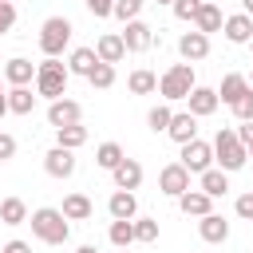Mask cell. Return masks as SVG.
Masks as SVG:
<instances>
[{
    "mask_svg": "<svg viewBox=\"0 0 253 253\" xmlns=\"http://www.w3.org/2000/svg\"><path fill=\"white\" fill-rule=\"evenodd\" d=\"M28 225H32V233H36L43 245H63V241L71 237V221H67L63 210H55V206H40V210H32Z\"/></svg>",
    "mask_w": 253,
    "mask_h": 253,
    "instance_id": "1",
    "label": "cell"
},
{
    "mask_svg": "<svg viewBox=\"0 0 253 253\" xmlns=\"http://www.w3.org/2000/svg\"><path fill=\"white\" fill-rule=\"evenodd\" d=\"M67 79H71L67 63H59V59L36 63V95H40V99H47V103L63 99V95H67Z\"/></svg>",
    "mask_w": 253,
    "mask_h": 253,
    "instance_id": "2",
    "label": "cell"
},
{
    "mask_svg": "<svg viewBox=\"0 0 253 253\" xmlns=\"http://www.w3.org/2000/svg\"><path fill=\"white\" fill-rule=\"evenodd\" d=\"M213 162H217V170H225V174H233V170H241V166L249 162V150H245V142L237 138V130L221 126V130L213 134Z\"/></svg>",
    "mask_w": 253,
    "mask_h": 253,
    "instance_id": "3",
    "label": "cell"
},
{
    "mask_svg": "<svg viewBox=\"0 0 253 253\" xmlns=\"http://www.w3.org/2000/svg\"><path fill=\"white\" fill-rule=\"evenodd\" d=\"M71 20L67 16H47L43 24H40V51L47 55V59H59L63 55V47L71 43Z\"/></svg>",
    "mask_w": 253,
    "mask_h": 253,
    "instance_id": "4",
    "label": "cell"
},
{
    "mask_svg": "<svg viewBox=\"0 0 253 253\" xmlns=\"http://www.w3.org/2000/svg\"><path fill=\"white\" fill-rule=\"evenodd\" d=\"M198 87V79H194V63H174L162 79H158V95L166 99V103H178V99H190V91Z\"/></svg>",
    "mask_w": 253,
    "mask_h": 253,
    "instance_id": "5",
    "label": "cell"
},
{
    "mask_svg": "<svg viewBox=\"0 0 253 253\" xmlns=\"http://www.w3.org/2000/svg\"><path fill=\"white\" fill-rule=\"evenodd\" d=\"M182 166H186L190 174H206V170H213V142H202V138L186 142V146H182Z\"/></svg>",
    "mask_w": 253,
    "mask_h": 253,
    "instance_id": "6",
    "label": "cell"
},
{
    "mask_svg": "<svg viewBox=\"0 0 253 253\" xmlns=\"http://www.w3.org/2000/svg\"><path fill=\"white\" fill-rule=\"evenodd\" d=\"M158 190L170 194V198H182V194L190 190V170H186L182 162H166V166L158 170Z\"/></svg>",
    "mask_w": 253,
    "mask_h": 253,
    "instance_id": "7",
    "label": "cell"
},
{
    "mask_svg": "<svg viewBox=\"0 0 253 253\" xmlns=\"http://www.w3.org/2000/svg\"><path fill=\"white\" fill-rule=\"evenodd\" d=\"M47 123L59 130V126H75V123H83V107L75 103V99H55V103H47Z\"/></svg>",
    "mask_w": 253,
    "mask_h": 253,
    "instance_id": "8",
    "label": "cell"
},
{
    "mask_svg": "<svg viewBox=\"0 0 253 253\" xmlns=\"http://www.w3.org/2000/svg\"><path fill=\"white\" fill-rule=\"evenodd\" d=\"M123 43H126V51H150L154 47V28L146 20H130V24H123Z\"/></svg>",
    "mask_w": 253,
    "mask_h": 253,
    "instance_id": "9",
    "label": "cell"
},
{
    "mask_svg": "<svg viewBox=\"0 0 253 253\" xmlns=\"http://www.w3.org/2000/svg\"><path fill=\"white\" fill-rule=\"evenodd\" d=\"M178 55H182L186 63L206 59V55H210V36H202V32H182V36H178Z\"/></svg>",
    "mask_w": 253,
    "mask_h": 253,
    "instance_id": "10",
    "label": "cell"
},
{
    "mask_svg": "<svg viewBox=\"0 0 253 253\" xmlns=\"http://www.w3.org/2000/svg\"><path fill=\"white\" fill-rule=\"evenodd\" d=\"M43 170L51 178H71L75 174V150H63V146H51L43 154Z\"/></svg>",
    "mask_w": 253,
    "mask_h": 253,
    "instance_id": "11",
    "label": "cell"
},
{
    "mask_svg": "<svg viewBox=\"0 0 253 253\" xmlns=\"http://www.w3.org/2000/svg\"><path fill=\"white\" fill-rule=\"evenodd\" d=\"M111 178H115V190H138L142 186V162L138 158H123L115 170H111Z\"/></svg>",
    "mask_w": 253,
    "mask_h": 253,
    "instance_id": "12",
    "label": "cell"
},
{
    "mask_svg": "<svg viewBox=\"0 0 253 253\" xmlns=\"http://www.w3.org/2000/svg\"><path fill=\"white\" fill-rule=\"evenodd\" d=\"M186 103H190V115H194V119H210V115L221 107V99H217L213 87H194Z\"/></svg>",
    "mask_w": 253,
    "mask_h": 253,
    "instance_id": "13",
    "label": "cell"
},
{
    "mask_svg": "<svg viewBox=\"0 0 253 253\" xmlns=\"http://www.w3.org/2000/svg\"><path fill=\"white\" fill-rule=\"evenodd\" d=\"M166 134H170L178 146H186V142H194V138H198V119H194L190 111H174V119H170V126H166Z\"/></svg>",
    "mask_w": 253,
    "mask_h": 253,
    "instance_id": "14",
    "label": "cell"
},
{
    "mask_svg": "<svg viewBox=\"0 0 253 253\" xmlns=\"http://www.w3.org/2000/svg\"><path fill=\"white\" fill-rule=\"evenodd\" d=\"M107 213H111V221H134V213H138V198H134L130 190H115L111 202H107Z\"/></svg>",
    "mask_w": 253,
    "mask_h": 253,
    "instance_id": "15",
    "label": "cell"
},
{
    "mask_svg": "<svg viewBox=\"0 0 253 253\" xmlns=\"http://www.w3.org/2000/svg\"><path fill=\"white\" fill-rule=\"evenodd\" d=\"M32 79H36V63H32V59L12 55V59L4 63V83H12V87H28Z\"/></svg>",
    "mask_w": 253,
    "mask_h": 253,
    "instance_id": "16",
    "label": "cell"
},
{
    "mask_svg": "<svg viewBox=\"0 0 253 253\" xmlns=\"http://www.w3.org/2000/svg\"><path fill=\"white\" fill-rule=\"evenodd\" d=\"M225 40L229 43H249L253 40V16H245V12H233V16H225Z\"/></svg>",
    "mask_w": 253,
    "mask_h": 253,
    "instance_id": "17",
    "label": "cell"
},
{
    "mask_svg": "<svg viewBox=\"0 0 253 253\" xmlns=\"http://www.w3.org/2000/svg\"><path fill=\"white\" fill-rule=\"evenodd\" d=\"M95 55L103 59V63H119L123 55H126V43H123V32H107V36H99V43H95Z\"/></svg>",
    "mask_w": 253,
    "mask_h": 253,
    "instance_id": "18",
    "label": "cell"
},
{
    "mask_svg": "<svg viewBox=\"0 0 253 253\" xmlns=\"http://www.w3.org/2000/svg\"><path fill=\"white\" fill-rule=\"evenodd\" d=\"M178 210H182L186 217H206V213H213V198L202 194V190H186V194L178 198Z\"/></svg>",
    "mask_w": 253,
    "mask_h": 253,
    "instance_id": "19",
    "label": "cell"
},
{
    "mask_svg": "<svg viewBox=\"0 0 253 253\" xmlns=\"http://www.w3.org/2000/svg\"><path fill=\"white\" fill-rule=\"evenodd\" d=\"M198 233H202V241L221 245V241L229 237V221H225L221 213H206V217H198Z\"/></svg>",
    "mask_w": 253,
    "mask_h": 253,
    "instance_id": "20",
    "label": "cell"
},
{
    "mask_svg": "<svg viewBox=\"0 0 253 253\" xmlns=\"http://www.w3.org/2000/svg\"><path fill=\"white\" fill-rule=\"evenodd\" d=\"M225 28V16H221V8L210 0V4H202L198 8V16H194V32H202V36H210V32H221Z\"/></svg>",
    "mask_w": 253,
    "mask_h": 253,
    "instance_id": "21",
    "label": "cell"
},
{
    "mask_svg": "<svg viewBox=\"0 0 253 253\" xmlns=\"http://www.w3.org/2000/svg\"><path fill=\"white\" fill-rule=\"evenodd\" d=\"M198 190H202V194H210V198H225V194H229V174L213 166V170L198 174Z\"/></svg>",
    "mask_w": 253,
    "mask_h": 253,
    "instance_id": "22",
    "label": "cell"
},
{
    "mask_svg": "<svg viewBox=\"0 0 253 253\" xmlns=\"http://www.w3.org/2000/svg\"><path fill=\"white\" fill-rule=\"evenodd\" d=\"M245 91H249V79H245V75H237V71H229V75L221 79V87H217V99H221L225 107H233Z\"/></svg>",
    "mask_w": 253,
    "mask_h": 253,
    "instance_id": "23",
    "label": "cell"
},
{
    "mask_svg": "<svg viewBox=\"0 0 253 253\" xmlns=\"http://www.w3.org/2000/svg\"><path fill=\"white\" fill-rule=\"evenodd\" d=\"M95 63H99L95 47H75V51L67 55V71H71V75H83V79L95 71Z\"/></svg>",
    "mask_w": 253,
    "mask_h": 253,
    "instance_id": "24",
    "label": "cell"
},
{
    "mask_svg": "<svg viewBox=\"0 0 253 253\" xmlns=\"http://www.w3.org/2000/svg\"><path fill=\"white\" fill-rule=\"evenodd\" d=\"M59 210H63V217H67V221H87L95 206H91V198H87V194H67Z\"/></svg>",
    "mask_w": 253,
    "mask_h": 253,
    "instance_id": "25",
    "label": "cell"
},
{
    "mask_svg": "<svg viewBox=\"0 0 253 253\" xmlns=\"http://www.w3.org/2000/svg\"><path fill=\"white\" fill-rule=\"evenodd\" d=\"M32 213H28V202L24 198H4L0 202V221L4 225H24Z\"/></svg>",
    "mask_w": 253,
    "mask_h": 253,
    "instance_id": "26",
    "label": "cell"
},
{
    "mask_svg": "<svg viewBox=\"0 0 253 253\" xmlns=\"http://www.w3.org/2000/svg\"><path fill=\"white\" fill-rule=\"evenodd\" d=\"M126 87H130V95H154L158 91V75L146 71V67H138V71L126 75Z\"/></svg>",
    "mask_w": 253,
    "mask_h": 253,
    "instance_id": "27",
    "label": "cell"
},
{
    "mask_svg": "<svg viewBox=\"0 0 253 253\" xmlns=\"http://www.w3.org/2000/svg\"><path fill=\"white\" fill-rule=\"evenodd\" d=\"M40 95H32V87H8V111L12 115H32Z\"/></svg>",
    "mask_w": 253,
    "mask_h": 253,
    "instance_id": "28",
    "label": "cell"
},
{
    "mask_svg": "<svg viewBox=\"0 0 253 253\" xmlns=\"http://www.w3.org/2000/svg\"><path fill=\"white\" fill-rule=\"evenodd\" d=\"M83 142H87V126H83V123L59 126V130H55V146H63V150H79Z\"/></svg>",
    "mask_w": 253,
    "mask_h": 253,
    "instance_id": "29",
    "label": "cell"
},
{
    "mask_svg": "<svg viewBox=\"0 0 253 253\" xmlns=\"http://www.w3.org/2000/svg\"><path fill=\"white\" fill-rule=\"evenodd\" d=\"M123 158H126V150L119 142H99L95 146V166H103V170H115Z\"/></svg>",
    "mask_w": 253,
    "mask_h": 253,
    "instance_id": "30",
    "label": "cell"
},
{
    "mask_svg": "<svg viewBox=\"0 0 253 253\" xmlns=\"http://www.w3.org/2000/svg\"><path fill=\"white\" fill-rule=\"evenodd\" d=\"M111 245L115 249H130V241H134V221H111Z\"/></svg>",
    "mask_w": 253,
    "mask_h": 253,
    "instance_id": "31",
    "label": "cell"
},
{
    "mask_svg": "<svg viewBox=\"0 0 253 253\" xmlns=\"http://www.w3.org/2000/svg\"><path fill=\"white\" fill-rule=\"evenodd\" d=\"M87 83H91L95 91H107V87H115V67L99 59V63H95V71L87 75Z\"/></svg>",
    "mask_w": 253,
    "mask_h": 253,
    "instance_id": "32",
    "label": "cell"
},
{
    "mask_svg": "<svg viewBox=\"0 0 253 253\" xmlns=\"http://www.w3.org/2000/svg\"><path fill=\"white\" fill-rule=\"evenodd\" d=\"M142 8H146V0H115V20H123V24H130V20H138L142 16Z\"/></svg>",
    "mask_w": 253,
    "mask_h": 253,
    "instance_id": "33",
    "label": "cell"
},
{
    "mask_svg": "<svg viewBox=\"0 0 253 253\" xmlns=\"http://www.w3.org/2000/svg\"><path fill=\"white\" fill-rule=\"evenodd\" d=\"M170 119H174L170 103H158V107H150V115H146V126L158 134V130H166V126H170Z\"/></svg>",
    "mask_w": 253,
    "mask_h": 253,
    "instance_id": "34",
    "label": "cell"
},
{
    "mask_svg": "<svg viewBox=\"0 0 253 253\" xmlns=\"http://www.w3.org/2000/svg\"><path fill=\"white\" fill-rule=\"evenodd\" d=\"M134 241H142V245L158 241V217H134Z\"/></svg>",
    "mask_w": 253,
    "mask_h": 253,
    "instance_id": "35",
    "label": "cell"
},
{
    "mask_svg": "<svg viewBox=\"0 0 253 253\" xmlns=\"http://www.w3.org/2000/svg\"><path fill=\"white\" fill-rule=\"evenodd\" d=\"M229 111L237 115V123H253V87H249V91H245V95H241Z\"/></svg>",
    "mask_w": 253,
    "mask_h": 253,
    "instance_id": "36",
    "label": "cell"
},
{
    "mask_svg": "<svg viewBox=\"0 0 253 253\" xmlns=\"http://www.w3.org/2000/svg\"><path fill=\"white\" fill-rule=\"evenodd\" d=\"M170 8H174V16H178V20H190V24H194V16H198L202 0H174Z\"/></svg>",
    "mask_w": 253,
    "mask_h": 253,
    "instance_id": "37",
    "label": "cell"
},
{
    "mask_svg": "<svg viewBox=\"0 0 253 253\" xmlns=\"http://www.w3.org/2000/svg\"><path fill=\"white\" fill-rule=\"evenodd\" d=\"M16 28V4L12 0H0V36H8Z\"/></svg>",
    "mask_w": 253,
    "mask_h": 253,
    "instance_id": "38",
    "label": "cell"
},
{
    "mask_svg": "<svg viewBox=\"0 0 253 253\" xmlns=\"http://www.w3.org/2000/svg\"><path fill=\"white\" fill-rule=\"evenodd\" d=\"M233 210H237V217H241V221H253V190H245V194H237V202H233Z\"/></svg>",
    "mask_w": 253,
    "mask_h": 253,
    "instance_id": "39",
    "label": "cell"
},
{
    "mask_svg": "<svg viewBox=\"0 0 253 253\" xmlns=\"http://www.w3.org/2000/svg\"><path fill=\"white\" fill-rule=\"evenodd\" d=\"M83 4H87V12H91V16H99V20L115 12V0H83Z\"/></svg>",
    "mask_w": 253,
    "mask_h": 253,
    "instance_id": "40",
    "label": "cell"
},
{
    "mask_svg": "<svg viewBox=\"0 0 253 253\" xmlns=\"http://www.w3.org/2000/svg\"><path fill=\"white\" fill-rule=\"evenodd\" d=\"M8 158H16V138L0 130V162H8Z\"/></svg>",
    "mask_w": 253,
    "mask_h": 253,
    "instance_id": "41",
    "label": "cell"
},
{
    "mask_svg": "<svg viewBox=\"0 0 253 253\" xmlns=\"http://www.w3.org/2000/svg\"><path fill=\"white\" fill-rule=\"evenodd\" d=\"M237 138L245 142V150H249V158H253V123H241V126H237Z\"/></svg>",
    "mask_w": 253,
    "mask_h": 253,
    "instance_id": "42",
    "label": "cell"
},
{
    "mask_svg": "<svg viewBox=\"0 0 253 253\" xmlns=\"http://www.w3.org/2000/svg\"><path fill=\"white\" fill-rule=\"evenodd\" d=\"M0 253H32V245H28V241H20V237H12V241H8Z\"/></svg>",
    "mask_w": 253,
    "mask_h": 253,
    "instance_id": "43",
    "label": "cell"
},
{
    "mask_svg": "<svg viewBox=\"0 0 253 253\" xmlns=\"http://www.w3.org/2000/svg\"><path fill=\"white\" fill-rule=\"evenodd\" d=\"M8 115V91H4V75H0V119Z\"/></svg>",
    "mask_w": 253,
    "mask_h": 253,
    "instance_id": "44",
    "label": "cell"
},
{
    "mask_svg": "<svg viewBox=\"0 0 253 253\" xmlns=\"http://www.w3.org/2000/svg\"><path fill=\"white\" fill-rule=\"evenodd\" d=\"M241 12H245V16H253V0H241Z\"/></svg>",
    "mask_w": 253,
    "mask_h": 253,
    "instance_id": "45",
    "label": "cell"
},
{
    "mask_svg": "<svg viewBox=\"0 0 253 253\" xmlns=\"http://www.w3.org/2000/svg\"><path fill=\"white\" fill-rule=\"evenodd\" d=\"M75 253H99V249H95V245H79Z\"/></svg>",
    "mask_w": 253,
    "mask_h": 253,
    "instance_id": "46",
    "label": "cell"
},
{
    "mask_svg": "<svg viewBox=\"0 0 253 253\" xmlns=\"http://www.w3.org/2000/svg\"><path fill=\"white\" fill-rule=\"evenodd\" d=\"M154 4H174V0H154Z\"/></svg>",
    "mask_w": 253,
    "mask_h": 253,
    "instance_id": "47",
    "label": "cell"
},
{
    "mask_svg": "<svg viewBox=\"0 0 253 253\" xmlns=\"http://www.w3.org/2000/svg\"><path fill=\"white\" fill-rule=\"evenodd\" d=\"M119 253H130V249H119Z\"/></svg>",
    "mask_w": 253,
    "mask_h": 253,
    "instance_id": "48",
    "label": "cell"
},
{
    "mask_svg": "<svg viewBox=\"0 0 253 253\" xmlns=\"http://www.w3.org/2000/svg\"><path fill=\"white\" fill-rule=\"evenodd\" d=\"M249 87H253V75H249Z\"/></svg>",
    "mask_w": 253,
    "mask_h": 253,
    "instance_id": "49",
    "label": "cell"
},
{
    "mask_svg": "<svg viewBox=\"0 0 253 253\" xmlns=\"http://www.w3.org/2000/svg\"><path fill=\"white\" fill-rule=\"evenodd\" d=\"M249 47H253V40H249Z\"/></svg>",
    "mask_w": 253,
    "mask_h": 253,
    "instance_id": "50",
    "label": "cell"
},
{
    "mask_svg": "<svg viewBox=\"0 0 253 253\" xmlns=\"http://www.w3.org/2000/svg\"><path fill=\"white\" fill-rule=\"evenodd\" d=\"M202 4H210V0H202Z\"/></svg>",
    "mask_w": 253,
    "mask_h": 253,
    "instance_id": "51",
    "label": "cell"
}]
</instances>
